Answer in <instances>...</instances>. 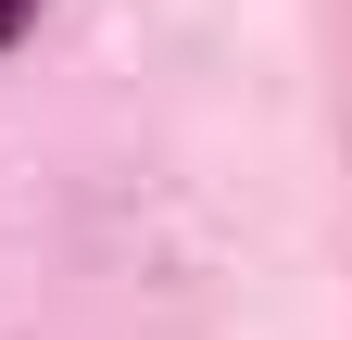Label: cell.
Returning <instances> with one entry per match:
<instances>
[{"mask_svg": "<svg viewBox=\"0 0 352 340\" xmlns=\"http://www.w3.org/2000/svg\"><path fill=\"white\" fill-rule=\"evenodd\" d=\"M13 25H38V0H0V38H13Z\"/></svg>", "mask_w": 352, "mask_h": 340, "instance_id": "cell-1", "label": "cell"}]
</instances>
